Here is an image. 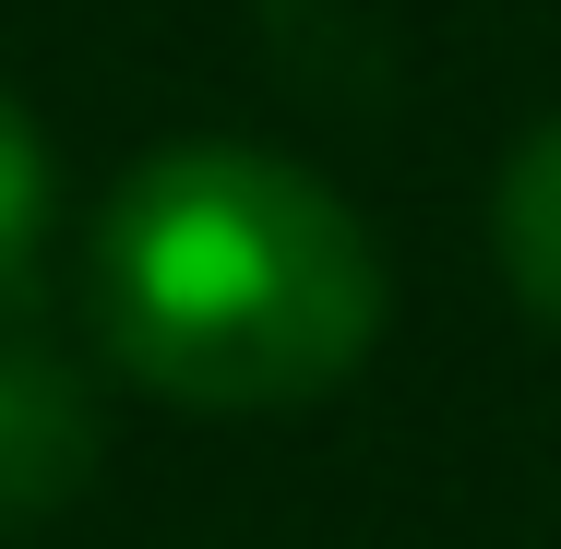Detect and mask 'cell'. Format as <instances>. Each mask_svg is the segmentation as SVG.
I'll use <instances>...</instances> for the list:
<instances>
[{
	"label": "cell",
	"mask_w": 561,
	"mask_h": 549,
	"mask_svg": "<svg viewBox=\"0 0 561 549\" xmlns=\"http://www.w3.org/2000/svg\"><path fill=\"white\" fill-rule=\"evenodd\" d=\"M96 346L144 394L263 419L311 407L382 334V251L335 180L275 144H156L84 251Z\"/></svg>",
	"instance_id": "cell-1"
},
{
	"label": "cell",
	"mask_w": 561,
	"mask_h": 549,
	"mask_svg": "<svg viewBox=\"0 0 561 549\" xmlns=\"http://www.w3.org/2000/svg\"><path fill=\"white\" fill-rule=\"evenodd\" d=\"M84 478H96V419H84L72 370H60V358L0 346V526L60 514Z\"/></svg>",
	"instance_id": "cell-2"
},
{
	"label": "cell",
	"mask_w": 561,
	"mask_h": 549,
	"mask_svg": "<svg viewBox=\"0 0 561 549\" xmlns=\"http://www.w3.org/2000/svg\"><path fill=\"white\" fill-rule=\"evenodd\" d=\"M490 239H502V275H514V299H526V311L561 334V119H538V131L502 156Z\"/></svg>",
	"instance_id": "cell-3"
},
{
	"label": "cell",
	"mask_w": 561,
	"mask_h": 549,
	"mask_svg": "<svg viewBox=\"0 0 561 549\" xmlns=\"http://www.w3.org/2000/svg\"><path fill=\"white\" fill-rule=\"evenodd\" d=\"M48 204H60L48 144H36V119L0 96V299H24V275H36V251H48Z\"/></svg>",
	"instance_id": "cell-4"
}]
</instances>
